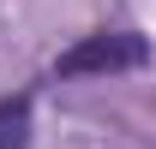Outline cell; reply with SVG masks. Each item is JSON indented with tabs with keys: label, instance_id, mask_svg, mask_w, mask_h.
Masks as SVG:
<instances>
[{
	"label": "cell",
	"instance_id": "2",
	"mask_svg": "<svg viewBox=\"0 0 156 149\" xmlns=\"http://www.w3.org/2000/svg\"><path fill=\"white\" fill-rule=\"evenodd\" d=\"M30 143V95H0V149Z\"/></svg>",
	"mask_w": 156,
	"mask_h": 149
},
{
	"label": "cell",
	"instance_id": "1",
	"mask_svg": "<svg viewBox=\"0 0 156 149\" xmlns=\"http://www.w3.org/2000/svg\"><path fill=\"white\" fill-rule=\"evenodd\" d=\"M144 60H150V42L138 30H96L54 60V78H114V72H138Z\"/></svg>",
	"mask_w": 156,
	"mask_h": 149
}]
</instances>
